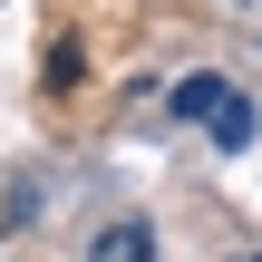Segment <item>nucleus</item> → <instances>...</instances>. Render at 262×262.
Segmentation results:
<instances>
[{
	"instance_id": "obj_1",
	"label": "nucleus",
	"mask_w": 262,
	"mask_h": 262,
	"mask_svg": "<svg viewBox=\"0 0 262 262\" xmlns=\"http://www.w3.org/2000/svg\"><path fill=\"white\" fill-rule=\"evenodd\" d=\"M204 126H214V146H224V156H243V146H253V97H243V88H224V107H214V117H204Z\"/></svg>"
},
{
	"instance_id": "obj_2",
	"label": "nucleus",
	"mask_w": 262,
	"mask_h": 262,
	"mask_svg": "<svg viewBox=\"0 0 262 262\" xmlns=\"http://www.w3.org/2000/svg\"><path fill=\"white\" fill-rule=\"evenodd\" d=\"M88 262H156V233H146V224H107Z\"/></svg>"
},
{
	"instance_id": "obj_3",
	"label": "nucleus",
	"mask_w": 262,
	"mask_h": 262,
	"mask_svg": "<svg viewBox=\"0 0 262 262\" xmlns=\"http://www.w3.org/2000/svg\"><path fill=\"white\" fill-rule=\"evenodd\" d=\"M165 107H175V117H214V107H224V78H214V68H194V78H175V97H165Z\"/></svg>"
},
{
	"instance_id": "obj_4",
	"label": "nucleus",
	"mask_w": 262,
	"mask_h": 262,
	"mask_svg": "<svg viewBox=\"0 0 262 262\" xmlns=\"http://www.w3.org/2000/svg\"><path fill=\"white\" fill-rule=\"evenodd\" d=\"M243 262H262V253H243Z\"/></svg>"
}]
</instances>
